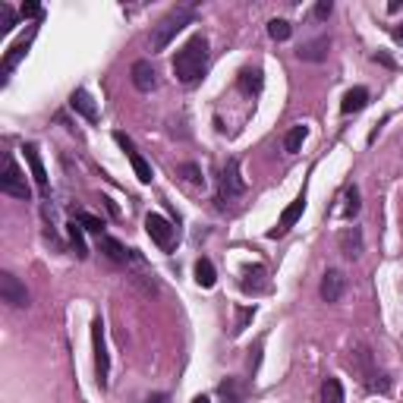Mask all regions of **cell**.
I'll list each match as a JSON object with an SVG mask.
<instances>
[{"label": "cell", "instance_id": "cell-1", "mask_svg": "<svg viewBox=\"0 0 403 403\" xmlns=\"http://www.w3.org/2000/svg\"><path fill=\"white\" fill-rule=\"evenodd\" d=\"M205 70H208V38L192 35L173 57V76L183 85H196L205 76Z\"/></svg>", "mask_w": 403, "mask_h": 403}, {"label": "cell", "instance_id": "cell-2", "mask_svg": "<svg viewBox=\"0 0 403 403\" xmlns=\"http://www.w3.org/2000/svg\"><path fill=\"white\" fill-rule=\"evenodd\" d=\"M192 19H196L192 6H173L167 16H161L158 23L151 25V51H164L186 25H192Z\"/></svg>", "mask_w": 403, "mask_h": 403}, {"label": "cell", "instance_id": "cell-3", "mask_svg": "<svg viewBox=\"0 0 403 403\" xmlns=\"http://www.w3.org/2000/svg\"><path fill=\"white\" fill-rule=\"evenodd\" d=\"M347 366L359 375V381L368 388V391H381V394L391 391V378H388V375H378V368H375V359H372V353H368V347H362V344L353 347L350 356H347Z\"/></svg>", "mask_w": 403, "mask_h": 403}, {"label": "cell", "instance_id": "cell-4", "mask_svg": "<svg viewBox=\"0 0 403 403\" xmlns=\"http://www.w3.org/2000/svg\"><path fill=\"white\" fill-rule=\"evenodd\" d=\"M0 192H4V196H13V199H23V202L32 199V186H29V180H25V173L19 170V164L13 161V154H6V158H4Z\"/></svg>", "mask_w": 403, "mask_h": 403}, {"label": "cell", "instance_id": "cell-5", "mask_svg": "<svg viewBox=\"0 0 403 403\" xmlns=\"http://www.w3.org/2000/svg\"><path fill=\"white\" fill-rule=\"evenodd\" d=\"M246 192V180L240 177V161L230 158L221 170V186H218V202L221 205H233L237 199H243Z\"/></svg>", "mask_w": 403, "mask_h": 403}, {"label": "cell", "instance_id": "cell-6", "mask_svg": "<svg viewBox=\"0 0 403 403\" xmlns=\"http://www.w3.org/2000/svg\"><path fill=\"white\" fill-rule=\"evenodd\" d=\"M92 347H95V378L101 388H107V378H111V353H107V344H104V321L101 318L92 321Z\"/></svg>", "mask_w": 403, "mask_h": 403}, {"label": "cell", "instance_id": "cell-7", "mask_svg": "<svg viewBox=\"0 0 403 403\" xmlns=\"http://www.w3.org/2000/svg\"><path fill=\"white\" fill-rule=\"evenodd\" d=\"M0 299L13 309L29 306V290H25V284L13 271H0Z\"/></svg>", "mask_w": 403, "mask_h": 403}, {"label": "cell", "instance_id": "cell-8", "mask_svg": "<svg viewBox=\"0 0 403 403\" xmlns=\"http://www.w3.org/2000/svg\"><path fill=\"white\" fill-rule=\"evenodd\" d=\"M145 233L151 237L154 246H161V249H173L177 227H173L167 218H161V214H149V218H145Z\"/></svg>", "mask_w": 403, "mask_h": 403}, {"label": "cell", "instance_id": "cell-9", "mask_svg": "<svg viewBox=\"0 0 403 403\" xmlns=\"http://www.w3.org/2000/svg\"><path fill=\"white\" fill-rule=\"evenodd\" d=\"M113 142H117L120 149L126 151V158H130V164H132V170H136L139 183H151V164L142 158V154L136 151V145H132V139L126 136V132H113Z\"/></svg>", "mask_w": 403, "mask_h": 403}, {"label": "cell", "instance_id": "cell-10", "mask_svg": "<svg viewBox=\"0 0 403 403\" xmlns=\"http://www.w3.org/2000/svg\"><path fill=\"white\" fill-rule=\"evenodd\" d=\"M302 211H306V192H299V196H297V199L290 202V205L284 208V214H280L278 227H274V230H268V237H271V240L284 237V233L290 230V227H293V224H297V221L302 218Z\"/></svg>", "mask_w": 403, "mask_h": 403}, {"label": "cell", "instance_id": "cell-11", "mask_svg": "<svg viewBox=\"0 0 403 403\" xmlns=\"http://www.w3.org/2000/svg\"><path fill=\"white\" fill-rule=\"evenodd\" d=\"M130 76H132V85H136L139 92H154L158 89V73H154L151 60H136L132 70H130Z\"/></svg>", "mask_w": 403, "mask_h": 403}, {"label": "cell", "instance_id": "cell-12", "mask_svg": "<svg viewBox=\"0 0 403 403\" xmlns=\"http://www.w3.org/2000/svg\"><path fill=\"white\" fill-rule=\"evenodd\" d=\"M25 164H29V170H32V180H35V186L48 196V170H44V161H42V154H38V145H25Z\"/></svg>", "mask_w": 403, "mask_h": 403}, {"label": "cell", "instance_id": "cell-13", "mask_svg": "<svg viewBox=\"0 0 403 403\" xmlns=\"http://www.w3.org/2000/svg\"><path fill=\"white\" fill-rule=\"evenodd\" d=\"M328 51H331V38L328 35H318L315 42H306L302 48L297 51L299 60H306V63H321V60L328 57Z\"/></svg>", "mask_w": 403, "mask_h": 403}, {"label": "cell", "instance_id": "cell-14", "mask_svg": "<svg viewBox=\"0 0 403 403\" xmlns=\"http://www.w3.org/2000/svg\"><path fill=\"white\" fill-rule=\"evenodd\" d=\"M344 287H347L344 274H340V271H325L318 293H321V299H325V302H337L340 297H344Z\"/></svg>", "mask_w": 403, "mask_h": 403}, {"label": "cell", "instance_id": "cell-15", "mask_svg": "<svg viewBox=\"0 0 403 403\" xmlns=\"http://www.w3.org/2000/svg\"><path fill=\"white\" fill-rule=\"evenodd\" d=\"M268 271H265V265H246L243 268V290L246 293H265L268 290Z\"/></svg>", "mask_w": 403, "mask_h": 403}, {"label": "cell", "instance_id": "cell-16", "mask_svg": "<svg viewBox=\"0 0 403 403\" xmlns=\"http://www.w3.org/2000/svg\"><path fill=\"white\" fill-rule=\"evenodd\" d=\"M337 246H340V252H344L347 259H359L362 255V230L359 227H347V230H340Z\"/></svg>", "mask_w": 403, "mask_h": 403}, {"label": "cell", "instance_id": "cell-17", "mask_svg": "<svg viewBox=\"0 0 403 403\" xmlns=\"http://www.w3.org/2000/svg\"><path fill=\"white\" fill-rule=\"evenodd\" d=\"M70 107H73L76 113H82L89 123H95V120H98V107H95V101H92V95H89L85 89H76V92H73V95H70Z\"/></svg>", "mask_w": 403, "mask_h": 403}, {"label": "cell", "instance_id": "cell-18", "mask_svg": "<svg viewBox=\"0 0 403 403\" xmlns=\"http://www.w3.org/2000/svg\"><path fill=\"white\" fill-rule=\"evenodd\" d=\"M237 85H240V92H243V95H259L261 85H265V76H261L259 66H246V70L240 73Z\"/></svg>", "mask_w": 403, "mask_h": 403}, {"label": "cell", "instance_id": "cell-19", "mask_svg": "<svg viewBox=\"0 0 403 403\" xmlns=\"http://www.w3.org/2000/svg\"><path fill=\"white\" fill-rule=\"evenodd\" d=\"M32 35H35V29H32V32H29V35H25V38H19V42L13 44L10 51H6V57H4V66H0V73H4V76H10V70H13V66H16L19 60L25 57V51H29V44H32Z\"/></svg>", "mask_w": 403, "mask_h": 403}, {"label": "cell", "instance_id": "cell-20", "mask_svg": "<svg viewBox=\"0 0 403 403\" xmlns=\"http://www.w3.org/2000/svg\"><path fill=\"white\" fill-rule=\"evenodd\" d=\"M218 397L224 403H246V388L240 378H224L218 385Z\"/></svg>", "mask_w": 403, "mask_h": 403}, {"label": "cell", "instance_id": "cell-21", "mask_svg": "<svg viewBox=\"0 0 403 403\" xmlns=\"http://www.w3.org/2000/svg\"><path fill=\"white\" fill-rule=\"evenodd\" d=\"M101 252L107 255V259L113 261V265H126V261L132 259V252H126V246L120 243V240H113V237H101Z\"/></svg>", "mask_w": 403, "mask_h": 403}, {"label": "cell", "instance_id": "cell-22", "mask_svg": "<svg viewBox=\"0 0 403 403\" xmlns=\"http://www.w3.org/2000/svg\"><path fill=\"white\" fill-rule=\"evenodd\" d=\"M366 104H368V89L356 85V89H350L344 95V101H340V111H344V113H359Z\"/></svg>", "mask_w": 403, "mask_h": 403}, {"label": "cell", "instance_id": "cell-23", "mask_svg": "<svg viewBox=\"0 0 403 403\" xmlns=\"http://www.w3.org/2000/svg\"><path fill=\"white\" fill-rule=\"evenodd\" d=\"M214 280H218V271H214V265L208 259H199L196 261V284L205 287V290H211Z\"/></svg>", "mask_w": 403, "mask_h": 403}, {"label": "cell", "instance_id": "cell-24", "mask_svg": "<svg viewBox=\"0 0 403 403\" xmlns=\"http://www.w3.org/2000/svg\"><path fill=\"white\" fill-rule=\"evenodd\" d=\"M66 233H70V246L76 249V259H85V255H89V249H85L82 224H79V221H70V224H66Z\"/></svg>", "mask_w": 403, "mask_h": 403}, {"label": "cell", "instance_id": "cell-25", "mask_svg": "<svg viewBox=\"0 0 403 403\" xmlns=\"http://www.w3.org/2000/svg\"><path fill=\"white\" fill-rule=\"evenodd\" d=\"M321 403H344V385H340V378H325V385H321Z\"/></svg>", "mask_w": 403, "mask_h": 403}, {"label": "cell", "instance_id": "cell-26", "mask_svg": "<svg viewBox=\"0 0 403 403\" xmlns=\"http://www.w3.org/2000/svg\"><path fill=\"white\" fill-rule=\"evenodd\" d=\"M306 136H309L306 126H293V130L284 136V151H290V154H293V151H299V149H302V142H306Z\"/></svg>", "mask_w": 403, "mask_h": 403}, {"label": "cell", "instance_id": "cell-27", "mask_svg": "<svg viewBox=\"0 0 403 403\" xmlns=\"http://www.w3.org/2000/svg\"><path fill=\"white\" fill-rule=\"evenodd\" d=\"M268 35H271L274 42H287V38L293 35V29L287 19H271V23H268Z\"/></svg>", "mask_w": 403, "mask_h": 403}, {"label": "cell", "instance_id": "cell-28", "mask_svg": "<svg viewBox=\"0 0 403 403\" xmlns=\"http://www.w3.org/2000/svg\"><path fill=\"white\" fill-rule=\"evenodd\" d=\"M76 221L85 227L89 233H98V237H104V221L95 218V214H89V211H76Z\"/></svg>", "mask_w": 403, "mask_h": 403}, {"label": "cell", "instance_id": "cell-29", "mask_svg": "<svg viewBox=\"0 0 403 403\" xmlns=\"http://www.w3.org/2000/svg\"><path fill=\"white\" fill-rule=\"evenodd\" d=\"M347 205H344V218L350 221V218H356V214H359V190H356V186H350V190H347Z\"/></svg>", "mask_w": 403, "mask_h": 403}, {"label": "cell", "instance_id": "cell-30", "mask_svg": "<svg viewBox=\"0 0 403 403\" xmlns=\"http://www.w3.org/2000/svg\"><path fill=\"white\" fill-rule=\"evenodd\" d=\"M13 25H16V13H13V6L0 4V29H4V32H10Z\"/></svg>", "mask_w": 403, "mask_h": 403}, {"label": "cell", "instance_id": "cell-31", "mask_svg": "<svg viewBox=\"0 0 403 403\" xmlns=\"http://www.w3.org/2000/svg\"><path fill=\"white\" fill-rule=\"evenodd\" d=\"M180 173H183V177L190 180L192 186H202V183H205V177L199 173V167H196V164H183V167H180Z\"/></svg>", "mask_w": 403, "mask_h": 403}, {"label": "cell", "instance_id": "cell-32", "mask_svg": "<svg viewBox=\"0 0 403 403\" xmlns=\"http://www.w3.org/2000/svg\"><path fill=\"white\" fill-rule=\"evenodd\" d=\"M312 13H315V19H328L334 13V4H331V0H318Z\"/></svg>", "mask_w": 403, "mask_h": 403}, {"label": "cell", "instance_id": "cell-33", "mask_svg": "<svg viewBox=\"0 0 403 403\" xmlns=\"http://www.w3.org/2000/svg\"><path fill=\"white\" fill-rule=\"evenodd\" d=\"M252 315H255V309H240V318H237V331H243L246 325L252 321Z\"/></svg>", "mask_w": 403, "mask_h": 403}, {"label": "cell", "instance_id": "cell-34", "mask_svg": "<svg viewBox=\"0 0 403 403\" xmlns=\"http://www.w3.org/2000/svg\"><path fill=\"white\" fill-rule=\"evenodd\" d=\"M19 13H23L25 19H38V16H42V6H38V4H23V10H19Z\"/></svg>", "mask_w": 403, "mask_h": 403}, {"label": "cell", "instance_id": "cell-35", "mask_svg": "<svg viewBox=\"0 0 403 403\" xmlns=\"http://www.w3.org/2000/svg\"><path fill=\"white\" fill-rule=\"evenodd\" d=\"M145 403H170V397H167V394H151Z\"/></svg>", "mask_w": 403, "mask_h": 403}, {"label": "cell", "instance_id": "cell-36", "mask_svg": "<svg viewBox=\"0 0 403 403\" xmlns=\"http://www.w3.org/2000/svg\"><path fill=\"white\" fill-rule=\"evenodd\" d=\"M391 35H394V42H397V44H403V25H394Z\"/></svg>", "mask_w": 403, "mask_h": 403}, {"label": "cell", "instance_id": "cell-37", "mask_svg": "<svg viewBox=\"0 0 403 403\" xmlns=\"http://www.w3.org/2000/svg\"><path fill=\"white\" fill-rule=\"evenodd\" d=\"M375 63H385V66H394L391 57H385V54H375Z\"/></svg>", "mask_w": 403, "mask_h": 403}, {"label": "cell", "instance_id": "cell-38", "mask_svg": "<svg viewBox=\"0 0 403 403\" xmlns=\"http://www.w3.org/2000/svg\"><path fill=\"white\" fill-rule=\"evenodd\" d=\"M192 403H208V397L205 394H199V397H192Z\"/></svg>", "mask_w": 403, "mask_h": 403}]
</instances>
